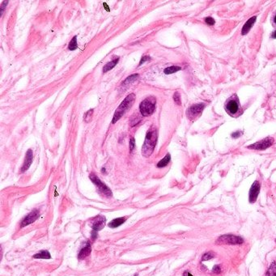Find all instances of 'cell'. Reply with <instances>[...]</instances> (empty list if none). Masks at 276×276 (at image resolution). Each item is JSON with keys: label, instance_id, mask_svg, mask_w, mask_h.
Masks as SVG:
<instances>
[{"label": "cell", "instance_id": "6da1fadb", "mask_svg": "<svg viewBox=\"0 0 276 276\" xmlns=\"http://www.w3.org/2000/svg\"><path fill=\"white\" fill-rule=\"evenodd\" d=\"M157 139H158L157 130L154 126H151L150 130H148L147 131L145 140H144L143 147H142V154L143 156L149 157L152 154L155 145H156Z\"/></svg>", "mask_w": 276, "mask_h": 276}, {"label": "cell", "instance_id": "7a4b0ae2", "mask_svg": "<svg viewBox=\"0 0 276 276\" xmlns=\"http://www.w3.org/2000/svg\"><path fill=\"white\" fill-rule=\"evenodd\" d=\"M135 95L134 93H131L130 95H128L125 99L123 100V101L120 104V106L117 107V109H116L115 113H114V115H113V120H112V123L114 124L116 123L118 120L121 118L123 114H125V113L127 111L128 109L133 106L134 102H135Z\"/></svg>", "mask_w": 276, "mask_h": 276}, {"label": "cell", "instance_id": "3957f363", "mask_svg": "<svg viewBox=\"0 0 276 276\" xmlns=\"http://www.w3.org/2000/svg\"><path fill=\"white\" fill-rule=\"evenodd\" d=\"M155 106H156V99L154 96H149L140 103L139 111L143 117H148L155 112Z\"/></svg>", "mask_w": 276, "mask_h": 276}, {"label": "cell", "instance_id": "277c9868", "mask_svg": "<svg viewBox=\"0 0 276 276\" xmlns=\"http://www.w3.org/2000/svg\"><path fill=\"white\" fill-rule=\"evenodd\" d=\"M225 110L231 116L235 117L236 115H240V113H241V108L238 98L236 95H233L230 99L227 101L225 104Z\"/></svg>", "mask_w": 276, "mask_h": 276}, {"label": "cell", "instance_id": "5b68a950", "mask_svg": "<svg viewBox=\"0 0 276 276\" xmlns=\"http://www.w3.org/2000/svg\"><path fill=\"white\" fill-rule=\"evenodd\" d=\"M89 178L91 179V181L94 183V185L97 187L98 191H99L100 194L105 195L106 197H112L113 196V194H112L111 190L109 189V187L105 184V183L102 182L100 178L98 177H96L94 173H91L89 176Z\"/></svg>", "mask_w": 276, "mask_h": 276}, {"label": "cell", "instance_id": "8992f818", "mask_svg": "<svg viewBox=\"0 0 276 276\" xmlns=\"http://www.w3.org/2000/svg\"><path fill=\"white\" fill-rule=\"evenodd\" d=\"M243 242H244V240L240 236L230 234L223 235V236H219L218 240H216V243L219 244H242Z\"/></svg>", "mask_w": 276, "mask_h": 276}, {"label": "cell", "instance_id": "52a82bcc", "mask_svg": "<svg viewBox=\"0 0 276 276\" xmlns=\"http://www.w3.org/2000/svg\"><path fill=\"white\" fill-rule=\"evenodd\" d=\"M205 106L203 104H195V105H193L190 107L188 109L186 112L187 117L190 120H195L196 119L197 117L201 115L202 112L203 111L204 109Z\"/></svg>", "mask_w": 276, "mask_h": 276}, {"label": "cell", "instance_id": "ba28073f", "mask_svg": "<svg viewBox=\"0 0 276 276\" xmlns=\"http://www.w3.org/2000/svg\"><path fill=\"white\" fill-rule=\"evenodd\" d=\"M273 143H274V139L268 137L257 142V143H254L252 145L248 146V148L254 149V150H265V149L268 148L269 147L272 145Z\"/></svg>", "mask_w": 276, "mask_h": 276}, {"label": "cell", "instance_id": "9c48e42d", "mask_svg": "<svg viewBox=\"0 0 276 276\" xmlns=\"http://www.w3.org/2000/svg\"><path fill=\"white\" fill-rule=\"evenodd\" d=\"M106 217L104 215H101V214H99V215L96 216L95 218H93L91 220V229H93V231H95V232L101 230L106 225Z\"/></svg>", "mask_w": 276, "mask_h": 276}, {"label": "cell", "instance_id": "30bf717a", "mask_svg": "<svg viewBox=\"0 0 276 276\" xmlns=\"http://www.w3.org/2000/svg\"><path fill=\"white\" fill-rule=\"evenodd\" d=\"M260 183L257 181H254L252 186H251L250 190H249V203H254L256 202L258 195L260 193Z\"/></svg>", "mask_w": 276, "mask_h": 276}, {"label": "cell", "instance_id": "8fae6325", "mask_svg": "<svg viewBox=\"0 0 276 276\" xmlns=\"http://www.w3.org/2000/svg\"><path fill=\"white\" fill-rule=\"evenodd\" d=\"M39 215H40V211H38V210H37V209L36 210H33L32 211H31V212H30L28 215H26L25 218L23 219L20 228H21V229L22 228H24V227L28 226V225L31 224H32L33 222H35V221L38 219Z\"/></svg>", "mask_w": 276, "mask_h": 276}, {"label": "cell", "instance_id": "7c38bea8", "mask_svg": "<svg viewBox=\"0 0 276 276\" xmlns=\"http://www.w3.org/2000/svg\"><path fill=\"white\" fill-rule=\"evenodd\" d=\"M32 160H33V153L31 149H28L25 155V160H24V165L21 168V172L24 173L26 170H28L29 167L31 166L32 163Z\"/></svg>", "mask_w": 276, "mask_h": 276}, {"label": "cell", "instance_id": "4fadbf2b", "mask_svg": "<svg viewBox=\"0 0 276 276\" xmlns=\"http://www.w3.org/2000/svg\"><path fill=\"white\" fill-rule=\"evenodd\" d=\"M256 20H257L256 16H253L252 18H250L249 20H247V22L244 24V25L243 26L242 28V31H241V34H242V35H246V34L249 32V30H250L251 28L254 26Z\"/></svg>", "mask_w": 276, "mask_h": 276}, {"label": "cell", "instance_id": "5bb4252c", "mask_svg": "<svg viewBox=\"0 0 276 276\" xmlns=\"http://www.w3.org/2000/svg\"><path fill=\"white\" fill-rule=\"evenodd\" d=\"M91 247L89 244H87L84 248H83L80 250V252L79 253V255H78V258L79 259H84L85 258H87L88 255L91 254Z\"/></svg>", "mask_w": 276, "mask_h": 276}, {"label": "cell", "instance_id": "9a60e30c", "mask_svg": "<svg viewBox=\"0 0 276 276\" xmlns=\"http://www.w3.org/2000/svg\"><path fill=\"white\" fill-rule=\"evenodd\" d=\"M126 221V218L124 217H120V218L114 219L109 224V227L111 228V229H116L117 227L121 226V224H123Z\"/></svg>", "mask_w": 276, "mask_h": 276}, {"label": "cell", "instance_id": "2e32d148", "mask_svg": "<svg viewBox=\"0 0 276 276\" xmlns=\"http://www.w3.org/2000/svg\"><path fill=\"white\" fill-rule=\"evenodd\" d=\"M119 59H120L119 58H115V59L112 60L111 62H109L107 64H106V65L104 66V67H103L104 73H106V72H108L109 71H110V70L113 69V68L116 65H117V62H119Z\"/></svg>", "mask_w": 276, "mask_h": 276}, {"label": "cell", "instance_id": "e0dca14e", "mask_svg": "<svg viewBox=\"0 0 276 276\" xmlns=\"http://www.w3.org/2000/svg\"><path fill=\"white\" fill-rule=\"evenodd\" d=\"M33 258L36 259H50L51 255L47 250H41L40 252L33 255Z\"/></svg>", "mask_w": 276, "mask_h": 276}, {"label": "cell", "instance_id": "ac0fdd59", "mask_svg": "<svg viewBox=\"0 0 276 276\" xmlns=\"http://www.w3.org/2000/svg\"><path fill=\"white\" fill-rule=\"evenodd\" d=\"M170 160H171V155H170V154H169V153H168L167 155H165L163 159L158 162V164H157V167L164 168V167H165V166H167V165H169V162H170Z\"/></svg>", "mask_w": 276, "mask_h": 276}, {"label": "cell", "instance_id": "d6986e66", "mask_svg": "<svg viewBox=\"0 0 276 276\" xmlns=\"http://www.w3.org/2000/svg\"><path fill=\"white\" fill-rule=\"evenodd\" d=\"M139 74H134V75H131V76H128V77L122 82V85H126V84H132V83L136 81V80L139 79Z\"/></svg>", "mask_w": 276, "mask_h": 276}, {"label": "cell", "instance_id": "ffe728a7", "mask_svg": "<svg viewBox=\"0 0 276 276\" xmlns=\"http://www.w3.org/2000/svg\"><path fill=\"white\" fill-rule=\"evenodd\" d=\"M266 276H276V263L272 262L266 273Z\"/></svg>", "mask_w": 276, "mask_h": 276}, {"label": "cell", "instance_id": "44dd1931", "mask_svg": "<svg viewBox=\"0 0 276 276\" xmlns=\"http://www.w3.org/2000/svg\"><path fill=\"white\" fill-rule=\"evenodd\" d=\"M181 69V68L180 67H177V66H172V67H169L165 68V71H164V72H165V74H166V75H171V74H173V73H175V72L178 71H180Z\"/></svg>", "mask_w": 276, "mask_h": 276}, {"label": "cell", "instance_id": "7402d4cb", "mask_svg": "<svg viewBox=\"0 0 276 276\" xmlns=\"http://www.w3.org/2000/svg\"><path fill=\"white\" fill-rule=\"evenodd\" d=\"M78 48V43H77V36H75L72 38L71 42H69V45H68V50H76Z\"/></svg>", "mask_w": 276, "mask_h": 276}, {"label": "cell", "instance_id": "603a6c76", "mask_svg": "<svg viewBox=\"0 0 276 276\" xmlns=\"http://www.w3.org/2000/svg\"><path fill=\"white\" fill-rule=\"evenodd\" d=\"M92 113H93V109H89L87 113L84 114V120L86 122H88L91 120V117H92Z\"/></svg>", "mask_w": 276, "mask_h": 276}, {"label": "cell", "instance_id": "cb8c5ba5", "mask_svg": "<svg viewBox=\"0 0 276 276\" xmlns=\"http://www.w3.org/2000/svg\"><path fill=\"white\" fill-rule=\"evenodd\" d=\"M214 254H213L212 252H208V253H206L205 254H203V258H202V260L203 261H208L211 258H214Z\"/></svg>", "mask_w": 276, "mask_h": 276}, {"label": "cell", "instance_id": "d4e9b609", "mask_svg": "<svg viewBox=\"0 0 276 276\" xmlns=\"http://www.w3.org/2000/svg\"><path fill=\"white\" fill-rule=\"evenodd\" d=\"M173 100H174L175 103L177 104V105H178V106H180L181 104V96H180V94H179L177 91H176L174 93V95H173Z\"/></svg>", "mask_w": 276, "mask_h": 276}, {"label": "cell", "instance_id": "484cf974", "mask_svg": "<svg viewBox=\"0 0 276 276\" xmlns=\"http://www.w3.org/2000/svg\"><path fill=\"white\" fill-rule=\"evenodd\" d=\"M150 60H151V58H150L149 56H147V55L143 56V58H141V60H140V62H139V66H141L142 64L144 63V62H145L146 61H150Z\"/></svg>", "mask_w": 276, "mask_h": 276}, {"label": "cell", "instance_id": "4316f807", "mask_svg": "<svg viewBox=\"0 0 276 276\" xmlns=\"http://www.w3.org/2000/svg\"><path fill=\"white\" fill-rule=\"evenodd\" d=\"M135 140L133 137L131 138V140H130V151H133V149L135 148Z\"/></svg>", "mask_w": 276, "mask_h": 276}, {"label": "cell", "instance_id": "83f0119b", "mask_svg": "<svg viewBox=\"0 0 276 276\" xmlns=\"http://www.w3.org/2000/svg\"><path fill=\"white\" fill-rule=\"evenodd\" d=\"M8 3V1H3L2 2V5H1V7H0V11H1V16H2V13H3L5 8H6L7 5Z\"/></svg>", "mask_w": 276, "mask_h": 276}, {"label": "cell", "instance_id": "f1b7e54d", "mask_svg": "<svg viewBox=\"0 0 276 276\" xmlns=\"http://www.w3.org/2000/svg\"><path fill=\"white\" fill-rule=\"evenodd\" d=\"M205 21H206V23H207V24H209V25H213V24L215 23L214 19L211 18V17H207V18H206Z\"/></svg>", "mask_w": 276, "mask_h": 276}, {"label": "cell", "instance_id": "f546056e", "mask_svg": "<svg viewBox=\"0 0 276 276\" xmlns=\"http://www.w3.org/2000/svg\"><path fill=\"white\" fill-rule=\"evenodd\" d=\"M213 272L214 273H220V271H221V270H220V267H219V266H214V267H213Z\"/></svg>", "mask_w": 276, "mask_h": 276}, {"label": "cell", "instance_id": "4dcf8cb0", "mask_svg": "<svg viewBox=\"0 0 276 276\" xmlns=\"http://www.w3.org/2000/svg\"><path fill=\"white\" fill-rule=\"evenodd\" d=\"M241 135H242V134H241V132H240V131H236V132H234V133L232 135V136H233V138H235V139H236V138L240 137Z\"/></svg>", "mask_w": 276, "mask_h": 276}, {"label": "cell", "instance_id": "1f68e13d", "mask_svg": "<svg viewBox=\"0 0 276 276\" xmlns=\"http://www.w3.org/2000/svg\"><path fill=\"white\" fill-rule=\"evenodd\" d=\"M183 276H193V275L189 272V271H185L184 274H183Z\"/></svg>", "mask_w": 276, "mask_h": 276}, {"label": "cell", "instance_id": "d6a6232c", "mask_svg": "<svg viewBox=\"0 0 276 276\" xmlns=\"http://www.w3.org/2000/svg\"><path fill=\"white\" fill-rule=\"evenodd\" d=\"M271 37H272L273 38H276V31H274V32H273L272 35H271Z\"/></svg>", "mask_w": 276, "mask_h": 276}, {"label": "cell", "instance_id": "836d02e7", "mask_svg": "<svg viewBox=\"0 0 276 276\" xmlns=\"http://www.w3.org/2000/svg\"><path fill=\"white\" fill-rule=\"evenodd\" d=\"M274 23H275L276 24V16H274Z\"/></svg>", "mask_w": 276, "mask_h": 276}, {"label": "cell", "instance_id": "e575fe53", "mask_svg": "<svg viewBox=\"0 0 276 276\" xmlns=\"http://www.w3.org/2000/svg\"><path fill=\"white\" fill-rule=\"evenodd\" d=\"M135 276H138V274H136V275H135Z\"/></svg>", "mask_w": 276, "mask_h": 276}, {"label": "cell", "instance_id": "d590c367", "mask_svg": "<svg viewBox=\"0 0 276 276\" xmlns=\"http://www.w3.org/2000/svg\"><path fill=\"white\" fill-rule=\"evenodd\" d=\"M275 242H276V239H275Z\"/></svg>", "mask_w": 276, "mask_h": 276}]
</instances>
